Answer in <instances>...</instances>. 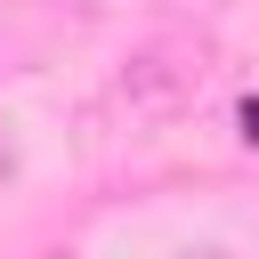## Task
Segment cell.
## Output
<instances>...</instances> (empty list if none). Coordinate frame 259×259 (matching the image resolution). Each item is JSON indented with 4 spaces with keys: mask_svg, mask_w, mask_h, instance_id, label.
Instances as JSON below:
<instances>
[{
    "mask_svg": "<svg viewBox=\"0 0 259 259\" xmlns=\"http://www.w3.org/2000/svg\"><path fill=\"white\" fill-rule=\"evenodd\" d=\"M243 138H251V146H259V97H251V105H243Z\"/></svg>",
    "mask_w": 259,
    "mask_h": 259,
    "instance_id": "6da1fadb",
    "label": "cell"
},
{
    "mask_svg": "<svg viewBox=\"0 0 259 259\" xmlns=\"http://www.w3.org/2000/svg\"><path fill=\"white\" fill-rule=\"evenodd\" d=\"M8 170H16V154H8V138H0V178H8Z\"/></svg>",
    "mask_w": 259,
    "mask_h": 259,
    "instance_id": "7a4b0ae2",
    "label": "cell"
}]
</instances>
